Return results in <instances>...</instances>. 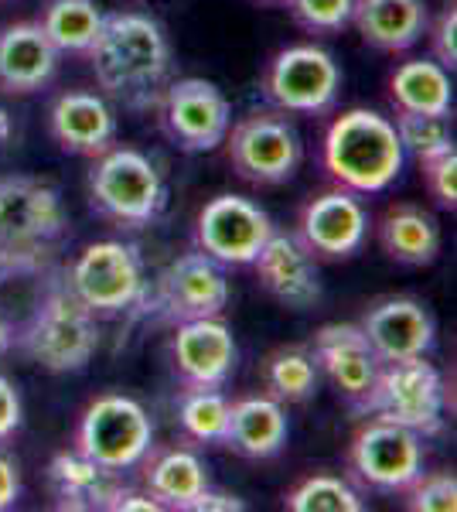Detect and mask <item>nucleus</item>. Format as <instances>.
I'll use <instances>...</instances> for the list:
<instances>
[{"label":"nucleus","mask_w":457,"mask_h":512,"mask_svg":"<svg viewBox=\"0 0 457 512\" xmlns=\"http://www.w3.org/2000/svg\"><path fill=\"white\" fill-rule=\"evenodd\" d=\"M86 59L103 96L127 110H151L171 82L168 35L147 14H106Z\"/></svg>","instance_id":"obj_1"},{"label":"nucleus","mask_w":457,"mask_h":512,"mask_svg":"<svg viewBox=\"0 0 457 512\" xmlns=\"http://www.w3.org/2000/svg\"><path fill=\"white\" fill-rule=\"evenodd\" d=\"M406 151L389 117L376 110H345L331 120L321 144V164L338 188L379 195L400 178Z\"/></svg>","instance_id":"obj_2"},{"label":"nucleus","mask_w":457,"mask_h":512,"mask_svg":"<svg viewBox=\"0 0 457 512\" xmlns=\"http://www.w3.org/2000/svg\"><path fill=\"white\" fill-rule=\"evenodd\" d=\"M86 185L93 209L123 229L151 226L168 205L161 171L134 147H106L103 154H96Z\"/></svg>","instance_id":"obj_3"},{"label":"nucleus","mask_w":457,"mask_h":512,"mask_svg":"<svg viewBox=\"0 0 457 512\" xmlns=\"http://www.w3.org/2000/svg\"><path fill=\"white\" fill-rule=\"evenodd\" d=\"M355 410L400 424L417 437H437L444 431V379L423 355L379 362V373Z\"/></svg>","instance_id":"obj_4"},{"label":"nucleus","mask_w":457,"mask_h":512,"mask_svg":"<svg viewBox=\"0 0 457 512\" xmlns=\"http://www.w3.org/2000/svg\"><path fill=\"white\" fill-rule=\"evenodd\" d=\"M14 342L48 373H79L99 349L96 315L62 284Z\"/></svg>","instance_id":"obj_5"},{"label":"nucleus","mask_w":457,"mask_h":512,"mask_svg":"<svg viewBox=\"0 0 457 512\" xmlns=\"http://www.w3.org/2000/svg\"><path fill=\"white\" fill-rule=\"evenodd\" d=\"M154 448V424L137 400L123 393H103L82 410L76 424V451L110 472H127Z\"/></svg>","instance_id":"obj_6"},{"label":"nucleus","mask_w":457,"mask_h":512,"mask_svg":"<svg viewBox=\"0 0 457 512\" xmlns=\"http://www.w3.org/2000/svg\"><path fill=\"white\" fill-rule=\"evenodd\" d=\"M226 154L239 178L249 185H284L297 175L304 144L297 127L280 110H253L226 134Z\"/></svg>","instance_id":"obj_7"},{"label":"nucleus","mask_w":457,"mask_h":512,"mask_svg":"<svg viewBox=\"0 0 457 512\" xmlns=\"http://www.w3.org/2000/svg\"><path fill=\"white\" fill-rule=\"evenodd\" d=\"M65 287L86 304L93 315H116L127 311L144 297V263L137 250L120 239H99L89 243L72 267L65 270Z\"/></svg>","instance_id":"obj_8"},{"label":"nucleus","mask_w":457,"mask_h":512,"mask_svg":"<svg viewBox=\"0 0 457 512\" xmlns=\"http://www.w3.org/2000/svg\"><path fill=\"white\" fill-rule=\"evenodd\" d=\"M65 222L69 219L55 185L31 175L0 178V250L52 253Z\"/></svg>","instance_id":"obj_9"},{"label":"nucleus","mask_w":457,"mask_h":512,"mask_svg":"<svg viewBox=\"0 0 457 512\" xmlns=\"http://www.w3.org/2000/svg\"><path fill=\"white\" fill-rule=\"evenodd\" d=\"M342 89V72L331 52L318 45H290L277 52L263 72V96L280 113H328Z\"/></svg>","instance_id":"obj_10"},{"label":"nucleus","mask_w":457,"mask_h":512,"mask_svg":"<svg viewBox=\"0 0 457 512\" xmlns=\"http://www.w3.org/2000/svg\"><path fill=\"white\" fill-rule=\"evenodd\" d=\"M161 113V127L181 151L209 154L226 140L232 127L229 99L209 79H171L154 106Z\"/></svg>","instance_id":"obj_11"},{"label":"nucleus","mask_w":457,"mask_h":512,"mask_svg":"<svg viewBox=\"0 0 457 512\" xmlns=\"http://www.w3.org/2000/svg\"><path fill=\"white\" fill-rule=\"evenodd\" d=\"M348 468L372 492H406L423 472V437L372 417L348 444Z\"/></svg>","instance_id":"obj_12"},{"label":"nucleus","mask_w":457,"mask_h":512,"mask_svg":"<svg viewBox=\"0 0 457 512\" xmlns=\"http://www.w3.org/2000/svg\"><path fill=\"white\" fill-rule=\"evenodd\" d=\"M270 233V216L243 195H215L195 219V246L222 267H249Z\"/></svg>","instance_id":"obj_13"},{"label":"nucleus","mask_w":457,"mask_h":512,"mask_svg":"<svg viewBox=\"0 0 457 512\" xmlns=\"http://www.w3.org/2000/svg\"><path fill=\"white\" fill-rule=\"evenodd\" d=\"M369 236V212L348 188H328L301 209L297 239L314 260H348Z\"/></svg>","instance_id":"obj_14"},{"label":"nucleus","mask_w":457,"mask_h":512,"mask_svg":"<svg viewBox=\"0 0 457 512\" xmlns=\"http://www.w3.org/2000/svg\"><path fill=\"white\" fill-rule=\"evenodd\" d=\"M157 301L171 321L222 318L229 304L226 270L202 250L181 253L157 277Z\"/></svg>","instance_id":"obj_15"},{"label":"nucleus","mask_w":457,"mask_h":512,"mask_svg":"<svg viewBox=\"0 0 457 512\" xmlns=\"http://www.w3.org/2000/svg\"><path fill=\"white\" fill-rule=\"evenodd\" d=\"M171 362L188 390H219L236 369V338L222 318L178 321Z\"/></svg>","instance_id":"obj_16"},{"label":"nucleus","mask_w":457,"mask_h":512,"mask_svg":"<svg viewBox=\"0 0 457 512\" xmlns=\"http://www.w3.org/2000/svg\"><path fill=\"white\" fill-rule=\"evenodd\" d=\"M249 267L256 270L263 291L270 297H277L280 304H287V308L307 311L321 301L318 260L307 253V246L297 236H287L273 229L270 239L260 246V253L253 256Z\"/></svg>","instance_id":"obj_17"},{"label":"nucleus","mask_w":457,"mask_h":512,"mask_svg":"<svg viewBox=\"0 0 457 512\" xmlns=\"http://www.w3.org/2000/svg\"><path fill=\"white\" fill-rule=\"evenodd\" d=\"M62 284L65 274L52 263V253L0 250V321L11 342Z\"/></svg>","instance_id":"obj_18"},{"label":"nucleus","mask_w":457,"mask_h":512,"mask_svg":"<svg viewBox=\"0 0 457 512\" xmlns=\"http://www.w3.org/2000/svg\"><path fill=\"white\" fill-rule=\"evenodd\" d=\"M379 362L413 359L434 349V318L413 297H382L359 321Z\"/></svg>","instance_id":"obj_19"},{"label":"nucleus","mask_w":457,"mask_h":512,"mask_svg":"<svg viewBox=\"0 0 457 512\" xmlns=\"http://www.w3.org/2000/svg\"><path fill=\"white\" fill-rule=\"evenodd\" d=\"M311 355L318 362V373H324L335 383V390L345 396L352 407H359L362 396L369 393L372 379L379 373V359L372 352V345L365 342L359 325H324L318 328L311 342Z\"/></svg>","instance_id":"obj_20"},{"label":"nucleus","mask_w":457,"mask_h":512,"mask_svg":"<svg viewBox=\"0 0 457 512\" xmlns=\"http://www.w3.org/2000/svg\"><path fill=\"white\" fill-rule=\"evenodd\" d=\"M58 55L38 21L0 28V93L31 96L45 89L58 72Z\"/></svg>","instance_id":"obj_21"},{"label":"nucleus","mask_w":457,"mask_h":512,"mask_svg":"<svg viewBox=\"0 0 457 512\" xmlns=\"http://www.w3.org/2000/svg\"><path fill=\"white\" fill-rule=\"evenodd\" d=\"M48 130L55 144L69 154L96 158L116 140V113L106 96L96 93H62L48 110Z\"/></svg>","instance_id":"obj_22"},{"label":"nucleus","mask_w":457,"mask_h":512,"mask_svg":"<svg viewBox=\"0 0 457 512\" xmlns=\"http://www.w3.org/2000/svg\"><path fill=\"white\" fill-rule=\"evenodd\" d=\"M48 489H52L58 509L110 512L123 482L120 472H110V468L96 465L93 458H86V454L72 448L48 461Z\"/></svg>","instance_id":"obj_23"},{"label":"nucleus","mask_w":457,"mask_h":512,"mask_svg":"<svg viewBox=\"0 0 457 512\" xmlns=\"http://www.w3.org/2000/svg\"><path fill=\"white\" fill-rule=\"evenodd\" d=\"M287 431L284 403L273 396H246V400L229 403V424L222 444L243 458L263 461L284 448Z\"/></svg>","instance_id":"obj_24"},{"label":"nucleus","mask_w":457,"mask_h":512,"mask_svg":"<svg viewBox=\"0 0 457 512\" xmlns=\"http://www.w3.org/2000/svg\"><path fill=\"white\" fill-rule=\"evenodd\" d=\"M352 24L365 45L379 52H406L427 31L423 0H355Z\"/></svg>","instance_id":"obj_25"},{"label":"nucleus","mask_w":457,"mask_h":512,"mask_svg":"<svg viewBox=\"0 0 457 512\" xmlns=\"http://www.w3.org/2000/svg\"><path fill=\"white\" fill-rule=\"evenodd\" d=\"M376 236L382 253L406 267H427L440 253V226L434 212L413 202L389 205L376 222Z\"/></svg>","instance_id":"obj_26"},{"label":"nucleus","mask_w":457,"mask_h":512,"mask_svg":"<svg viewBox=\"0 0 457 512\" xmlns=\"http://www.w3.org/2000/svg\"><path fill=\"white\" fill-rule=\"evenodd\" d=\"M144 485L147 495L161 502V509L188 512L191 502L209 489V468L188 448H168L157 451L154 458H144Z\"/></svg>","instance_id":"obj_27"},{"label":"nucleus","mask_w":457,"mask_h":512,"mask_svg":"<svg viewBox=\"0 0 457 512\" xmlns=\"http://www.w3.org/2000/svg\"><path fill=\"white\" fill-rule=\"evenodd\" d=\"M389 99L396 113H423V117H451L454 86L451 72L434 59H410L389 76Z\"/></svg>","instance_id":"obj_28"},{"label":"nucleus","mask_w":457,"mask_h":512,"mask_svg":"<svg viewBox=\"0 0 457 512\" xmlns=\"http://www.w3.org/2000/svg\"><path fill=\"white\" fill-rule=\"evenodd\" d=\"M103 18L106 14L96 0H48L38 24L58 52L86 55L103 28Z\"/></svg>","instance_id":"obj_29"},{"label":"nucleus","mask_w":457,"mask_h":512,"mask_svg":"<svg viewBox=\"0 0 457 512\" xmlns=\"http://www.w3.org/2000/svg\"><path fill=\"white\" fill-rule=\"evenodd\" d=\"M263 383L273 400L280 403H304L318 390V362L304 345H287L267 355L263 362Z\"/></svg>","instance_id":"obj_30"},{"label":"nucleus","mask_w":457,"mask_h":512,"mask_svg":"<svg viewBox=\"0 0 457 512\" xmlns=\"http://www.w3.org/2000/svg\"><path fill=\"white\" fill-rule=\"evenodd\" d=\"M178 424L198 444H222L229 424V400L219 390H185L178 403Z\"/></svg>","instance_id":"obj_31"},{"label":"nucleus","mask_w":457,"mask_h":512,"mask_svg":"<svg viewBox=\"0 0 457 512\" xmlns=\"http://www.w3.org/2000/svg\"><path fill=\"white\" fill-rule=\"evenodd\" d=\"M284 506L290 512H362V499L345 478L307 475L287 492Z\"/></svg>","instance_id":"obj_32"},{"label":"nucleus","mask_w":457,"mask_h":512,"mask_svg":"<svg viewBox=\"0 0 457 512\" xmlns=\"http://www.w3.org/2000/svg\"><path fill=\"white\" fill-rule=\"evenodd\" d=\"M396 137H400L403 151L413 154L417 161L440 154L447 147H454V134L447 117H423V113H396L393 120Z\"/></svg>","instance_id":"obj_33"},{"label":"nucleus","mask_w":457,"mask_h":512,"mask_svg":"<svg viewBox=\"0 0 457 512\" xmlns=\"http://www.w3.org/2000/svg\"><path fill=\"white\" fill-rule=\"evenodd\" d=\"M294 21L311 35H335L345 24H352L355 0H287Z\"/></svg>","instance_id":"obj_34"},{"label":"nucleus","mask_w":457,"mask_h":512,"mask_svg":"<svg viewBox=\"0 0 457 512\" xmlns=\"http://www.w3.org/2000/svg\"><path fill=\"white\" fill-rule=\"evenodd\" d=\"M413 512H454L457 509V478L454 472H427L413 478L410 489Z\"/></svg>","instance_id":"obj_35"},{"label":"nucleus","mask_w":457,"mask_h":512,"mask_svg":"<svg viewBox=\"0 0 457 512\" xmlns=\"http://www.w3.org/2000/svg\"><path fill=\"white\" fill-rule=\"evenodd\" d=\"M420 168H423V185H427L430 198H434L440 209L454 212L457 209V151L454 147L423 158Z\"/></svg>","instance_id":"obj_36"},{"label":"nucleus","mask_w":457,"mask_h":512,"mask_svg":"<svg viewBox=\"0 0 457 512\" xmlns=\"http://www.w3.org/2000/svg\"><path fill=\"white\" fill-rule=\"evenodd\" d=\"M430 48H434V62L444 65L447 72H454L457 65V7H444L440 18L430 31Z\"/></svg>","instance_id":"obj_37"},{"label":"nucleus","mask_w":457,"mask_h":512,"mask_svg":"<svg viewBox=\"0 0 457 512\" xmlns=\"http://www.w3.org/2000/svg\"><path fill=\"white\" fill-rule=\"evenodd\" d=\"M21 427V396L7 376H0V441H7Z\"/></svg>","instance_id":"obj_38"},{"label":"nucleus","mask_w":457,"mask_h":512,"mask_svg":"<svg viewBox=\"0 0 457 512\" xmlns=\"http://www.w3.org/2000/svg\"><path fill=\"white\" fill-rule=\"evenodd\" d=\"M246 502L239 499V495H229V492H215L212 485L198 495L195 502H191L188 512H243Z\"/></svg>","instance_id":"obj_39"},{"label":"nucleus","mask_w":457,"mask_h":512,"mask_svg":"<svg viewBox=\"0 0 457 512\" xmlns=\"http://www.w3.org/2000/svg\"><path fill=\"white\" fill-rule=\"evenodd\" d=\"M110 512H161V502L151 499L147 492H137V489H127V485H123L120 495L113 499Z\"/></svg>","instance_id":"obj_40"},{"label":"nucleus","mask_w":457,"mask_h":512,"mask_svg":"<svg viewBox=\"0 0 457 512\" xmlns=\"http://www.w3.org/2000/svg\"><path fill=\"white\" fill-rule=\"evenodd\" d=\"M21 495V478H18V468L0 454V512L11 509Z\"/></svg>","instance_id":"obj_41"},{"label":"nucleus","mask_w":457,"mask_h":512,"mask_svg":"<svg viewBox=\"0 0 457 512\" xmlns=\"http://www.w3.org/2000/svg\"><path fill=\"white\" fill-rule=\"evenodd\" d=\"M7 134H11V117H7V113L0 110V144L7 140Z\"/></svg>","instance_id":"obj_42"},{"label":"nucleus","mask_w":457,"mask_h":512,"mask_svg":"<svg viewBox=\"0 0 457 512\" xmlns=\"http://www.w3.org/2000/svg\"><path fill=\"white\" fill-rule=\"evenodd\" d=\"M11 349V332H7V325L0 321V352H7Z\"/></svg>","instance_id":"obj_43"},{"label":"nucleus","mask_w":457,"mask_h":512,"mask_svg":"<svg viewBox=\"0 0 457 512\" xmlns=\"http://www.w3.org/2000/svg\"><path fill=\"white\" fill-rule=\"evenodd\" d=\"M260 4H287V0H260Z\"/></svg>","instance_id":"obj_44"}]
</instances>
